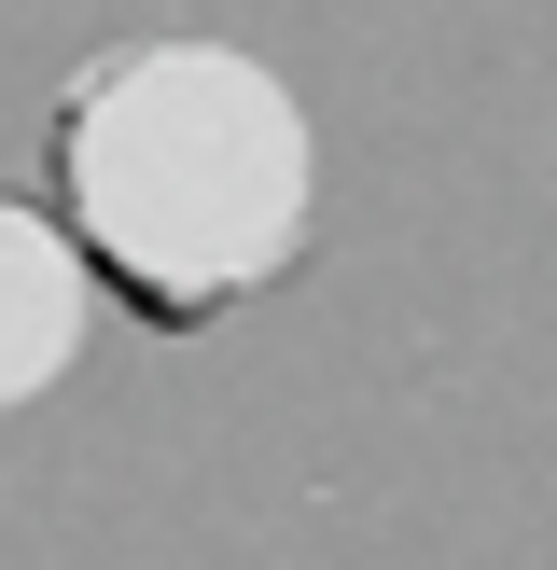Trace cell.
<instances>
[{"label": "cell", "mask_w": 557, "mask_h": 570, "mask_svg": "<svg viewBox=\"0 0 557 570\" xmlns=\"http://www.w3.org/2000/svg\"><path fill=\"white\" fill-rule=\"evenodd\" d=\"M56 181H70L84 265L139 321L251 306L306 250V209H321L293 83L237 42H126L111 70H84L70 126H56Z\"/></svg>", "instance_id": "6da1fadb"}, {"label": "cell", "mask_w": 557, "mask_h": 570, "mask_svg": "<svg viewBox=\"0 0 557 570\" xmlns=\"http://www.w3.org/2000/svg\"><path fill=\"white\" fill-rule=\"evenodd\" d=\"M84 321H98V265H84V237L0 209V417L42 404V390L84 362Z\"/></svg>", "instance_id": "7a4b0ae2"}]
</instances>
